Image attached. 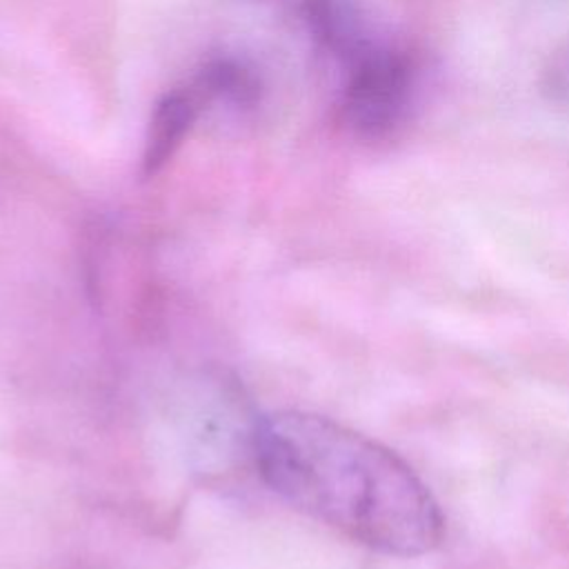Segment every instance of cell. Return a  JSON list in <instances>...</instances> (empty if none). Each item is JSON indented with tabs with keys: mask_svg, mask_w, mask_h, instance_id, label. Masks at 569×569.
Wrapping results in <instances>:
<instances>
[{
	"mask_svg": "<svg viewBox=\"0 0 569 569\" xmlns=\"http://www.w3.org/2000/svg\"><path fill=\"white\" fill-rule=\"evenodd\" d=\"M202 111L204 107L189 84L167 91L156 102L142 147L144 176L158 173L173 158Z\"/></svg>",
	"mask_w": 569,
	"mask_h": 569,
	"instance_id": "277c9868",
	"label": "cell"
},
{
	"mask_svg": "<svg viewBox=\"0 0 569 569\" xmlns=\"http://www.w3.org/2000/svg\"><path fill=\"white\" fill-rule=\"evenodd\" d=\"M311 36L342 67L387 42L365 0H302Z\"/></svg>",
	"mask_w": 569,
	"mask_h": 569,
	"instance_id": "3957f363",
	"label": "cell"
},
{
	"mask_svg": "<svg viewBox=\"0 0 569 569\" xmlns=\"http://www.w3.org/2000/svg\"><path fill=\"white\" fill-rule=\"evenodd\" d=\"M342 116L353 133L380 140L402 127L418 93L413 56L391 40L345 67Z\"/></svg>",
	"mask_w": 569,
	"mask_h": 569,
	"instance_id": "7a4b0ae2",
	"label": "cell"
},
{
	"mask_svg": "<svg viewBox=\"0 0 569 569\" xmlns=\"http://www.w3.org/2000/svg\"><path fill=\"white\" fill-rule=\"evenodd\" d=\"M187 84L204 109L216 102L247 109L256 104L260 96L258 78L251 73V69L233 58H216L207 62Z\"/></svg>",
	"mask_w": 569,
	"mask_h": 569,
	"instance_id": "5b68a950",
	"label": "cell"
},
{
	"mask_svg": "<svg viewBox=\"0 0 569 569\" xmlns=\"http://www.w3.org/2000/svg\"><path fill=\"white\" fill-rule=\"evenodd\" d=\"M251 458L287 505L369 549L411 558L442 542V511L416 471L331 418L293 409L260 416Z\"/></svg>",
	"mask_w": 569,
	"mask_h": 569,
	"instance_id": "6da1fadb",
	"label": "cell"
}]
</instances>
